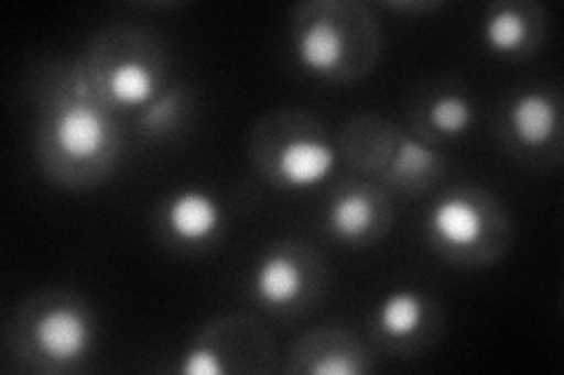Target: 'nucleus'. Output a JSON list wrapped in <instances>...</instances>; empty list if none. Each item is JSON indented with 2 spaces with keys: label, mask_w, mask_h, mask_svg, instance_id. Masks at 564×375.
Returning a JSON list of instances; mask_svg holds the SVG:
<instances>
[{
  "label": "nucleus",
  "mask_w": 564,
  "mask_h": 375,
  "mask_svg": "<svg viewBox=\"0 0 564 375\" xmlns=\"http://www.w3.org/2000/svg\"><path fill=\"white\" fill-rule=\"evenodd\" d=\"M337 165V153L321 139H294L278 155V172L292 188H311L325 181Z\"/></svg>",
  "instance_id": "nucleus-2"
},
{
  "label": "nucleus",
  "mask_w": 564,
  "mask_h": 375,
  "mask_svg": "<svg viewBox=\"0 0 564 375\" xmlns=\"http://www.w3.org/2000/svg\"><path fill=\"white\" fill-rule=\"evenodd\" d=\"M327 219L334 235L356 240L372 223V202L362 192H346L329 207Z\"/></svg>",
  "instance_id": "nucleus-11"
},
{
  "label": "nucleus",
  "mask_w": 564,
  "mask_h": 375,
  "mask_svg": "<svg viewBox=\"0 0 564 375\" xmlns=\"http://www.w3.org/2000/svg\"><path fill=\"white\" fill-rule=\"evenodd\" d=\"M510 124L524 146H541L555 132V103L543 95H522L510 109Z\"/></svg>",
  "instance_id": "nucleus-8"
},
{
  "label": "nucleus",
  "mask_w": 564,
  "mask_h": 375,
  "mask_svg": "<svg viewBox=\"0 0 564 375\" xmlns=\"http://www.w3.org/2000/svg\"><path fill=\"white\" fill-rule=\"evenodd\" d=\"M254 289L267 306H288L302 291V271L290 256L273 254L259 263Z\"/></svg>",
  "instance_id": "nucleus-7"
},
{
  "label": "nucleus",
  "mask_w": 564,
  "mask_h": 375,
  "mask_svg": "<svg viewBox=\"0 0 564 375\" xmlns=\"http://www.w3.org/2000/svg\"><path fill=\"white\" fill-rule=\"evenodd\" d=\"M109 95L122 106H141L153 99L155 82L151 70L137 62H120L109 74Z\"/></svg>",
  "instance_id": "nucleus-9"
},
{
  "label": "nucleus",
  "mask_w": 564,
  "mask_h": 375,
  "mask_svg": "<svg viewBox=\"0 0 564 375\" xmlns=\"http://www.w3.org/2000/svg\"><path fill=\"white\" fill-rule=\"evenodd\" d=\"M470 120H473V106L458 95H445L431 106V122L445 134L464 132L470 124Z\"/></svg>",
  "instance_id": "nucleus-13"
},
{
  "label": "nucleus",
  "mask_w": 564,
  "mask_h": 375,
  "mask_svg": "<svg viewBox=\"0 0 564 375\" xmlns=\"http://www.w3.org/2000/svg\"><path fill=\"white\" fill-rule=\"evenodd\" d=\"M527 35V24L522 14L516 10H499L494 12L485 24V41L497 52H513L522 45Z\"/></svg>",
  "instance_id": "nucleus-12"
},
{
  "label": "nucleus",
  "mask_w": 564,
  "mask_h": 375,
  "mask_svg": "<svg viewBox=\"0 0 564 375\" xmlns=\"http://www.w3.org/2000/svg\"><path fill=\"white\" fill-rule=\"evenodd\" d=\"M433 153L419 144V141H412L408 139L400 148V155H398V165H395V172L398 174H404V176H414V174H421L426 172L429 165H433Z\"/></svg>",
  "instance_id": "nucleus-15"
},
{
  "label": "nucleus",
  "mask_w": 564,
  "mask_h": 375,
  "mask_svg": "<svg viewBox=\"0 0 564 375\" xmlns=\"http://www.w3.org/2000/svg\"><path fill=\"white\" fill-rule=\"evenodd\" d=\"M360 368L356 366V364H350V362H346V360H325V362H317L313 368H311V373H315V375H352V373H358Z\"/></svg>",
  "instance_id": "nucleus-16"
},
{
  "label": "nucleus",
  "mask_w": 564,
  "mask_h": 375,
  "mask_svg": "<svg viewBox=\"0 0 564 375\" xmlns=\"http://www.w3.org/2000/svg\"><path fill=\"white\" fill-rule=\"evenodd\" d=\"M431 228L452 246H470L482 235V217L464 198H447L431 211Z\"/></svg>",
  "instance_id": "nucleus-6"
},
{
  "label": "nucleus",
  "mask_w": 564,
  "mask_h": 375,
  "mask_svg": "<svg viewBox=\"0 0 564 375\" xmlns=\"http://www.w3.org/2000/svg\"><path fill=\"white\" fill-rule=\"evenodd\" d=\"M180 371L184 375H221L224 364H221L219 354L215 350L198 345V348H193L184 354Z\"/></svg>",
  "instance_id": "nucleus-14"
},
{
  "label": "nucleus",
  "mask_w": 564,
  "mask_h": 375,
  "mask_svg": "<svg viewBox=\"0 0 564 375\" xmlns=\"http://www.w3.org/2000/svg\"><path fill=\"white\" fill-rule=\"evenodd\" d=\"M423 319V302L414 291L400 289L388 296L379 308V327L393 338H404L419 329Z\"/></svg>",
  "instance_id": "nucleus-10"
},
{
  "label": "nucleus",
  "mask_w": 564,
  "mask_h": 375,
  "mask_svg": "<svg viewBox=\"0 0 564 375\" xmlns=\"http://www.w3.org/2000/svg\"><path fill=\"white\" fill-rule=\"evenodd\" d=\"M104 136L106 130L101 118L87 106H70L62 111L55 128L57 144L70 159L93 157L104 146Z\"/></svg>",
  "instance_id": "nucleus-4"
},
{
  "label": "nucleus",
  "mask_w": 564,
  "mask_h": 375,
  "mask_svg": "<svg viewBox=\"0 0 564 375\" xmlns=\"http://www.w3.org/2000/svg\"><path fill=\"white\" fill-rule=\"evenodd\" d=\"M35 343L55 362L80 360L93 343L90 321L74 308H55L35 324Z\"/></svg>",
  "instance_id": "nucleus-1"
},
{
  "label": "nucleus",
  "mask_w": 564,
  "mask_h": 375,
  "mask_svg": "<svg viewBox=\"0 0 564 375\" xmlns=\"http://www.w3.org/2000/svg\"><path fill=\"white\" fill-rule=\"evenodd\" d=\"M221 223V207L203 190H182L167 207V225L184 242L207 240Z\"/></svg>",
  "instance_id": "nucleus-3"
},
{
  "label": "nucleus",
  "mask_w": 564,
  "mask_h": 375,
  "mask_svg": "<svg viewBox=\"0 0 564 375\" xmlns=\"http://www.w3.org/2000/svg\"><path fill=\"white\" fill-rule=\"evenodd\" d=\"M296 57L313 74H329L344 57V35L329 20H315L296 41Z\"/></svg>",
  "instance_id": "nucleus-5"
}]
</instances>
